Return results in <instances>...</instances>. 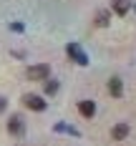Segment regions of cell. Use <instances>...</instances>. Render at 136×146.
Segmentation results:
<instances>
[{
    "instance_id": "6da1fadb",
    "label": "cell",
    "mask_w": 136,
    "mask_h": 146,
    "mask_svg": "<svg viewBox=\"0 0 136 146\" xmlns=\"http://www.w3.org/2000/svg\"><path fill=\"white\" fill-rule=\"evenodd\" d=\"M48 73H50V68H48L45 63H40V66L28 68V78L30 81H48Z\"/></svg>"
},
{
    "instance_id": "7a4b0ae2",
    "label": "cell",
    "mask_w": 136,
    "mask_h": 146,
    "mask_svg": "<svg viewBox=\"0 0 136 146\" xmlns=\"http://www.w3.org/2000/svg\"><path fill=\"white\" fill-rule=\"evenodd\" d=\"M23 103L28 106L30 111H45V101L40 98V96H33V93H28V96H23Z\"/></svg>"
},
{
    "instance_id": "3957f363",
    "label": "cell",
    "mask_w": 136,
    "mask_h": 146,
    "mask_svg": "<svg viewBox=\"0 0 136 146\" xmlns=\"http://www.w3.org/2000/svg\"><path fill=\"white\" fill-rule=\"evenodd\" d=\"M78 111H81V116H83V118H93V116H96V101L83 98V101L78 103Z\"/></svg>"
},
{
    "instance_id": "277c9868",
    "label": "cell",
    "mask_w": 136,
    "mask_h": 146,
    "mask_svg": "<svg viewBox=\"0 0 136 146\" xmlns=\"http://www.w3.org/2000/svg\"><path fill=\"white\" fill-rule=\"evenodd\" d=\"M8 131L15 133V136H20V133H23V118L20 116H10V121H8Z\"/></svg>"
},
{
    "instance_id": "5b68a950",
    "label": "cell",
    "mask_w": 136,
    "mask_h": 146,
    "mask_svg": "<svg viewBox=\"0 0 136 146\" xmlns=\"http://www.w3.org/2000/svg\"><path fill=\"white\" fill-rule=\"evenodd\" d=\"M126 133H129V126H126V123H119V126H113V129H111V136H113L116 141H123V139H126Z\"/></svg>"
},
{
    "instance_id": "8992f818",
    "label": "cell",
    "mask_w": 136,
    "mask_h": 146,
    "mask_svg": "<svg viewBox=\"0 0 136 146\" xmlns=\"http://www.w3.org/2000/svg\"><path fill=\"white\" fill-rule=\"evenodd\" d=\"M108 91H111V96H121V93H123V86H121L119 78H111V83H108Z\"/></svg>"
},
{
    "instance_id": "52a82bcc",
    "label": "cell",
    "mask_w": 136,
    "mask_h": 146,
    "mask_svg": "<svg viewBox=\"0 0 136 146\" xmlns=\"http://www.w3.org/2000/svg\"><path fill=\"white\" fill-rule=\"evenodd\" d=\"M58 91V81H50L48 78V83H45V93H56Z\"/></svg>"
},
{
    "instance_id": "ba28073f",
    "label": "cell",
    "mask_w": 136,
    "mask_h": 146,
    "mask_svg": "<svg viewBox=\"0 0 136 146\" xmlns=\"http://www.w3.org/2000/svg\"><path fill=\"white\" fill-rule=\"evenodd\" d=\"M113 10H119V13L123 15V13H126V3H121V0H119V3H113Z\"/></svg>"
},
{
    "instance_id": "9c48e42d",
    "label": "cell",
    "mask_w": 136,
    "mask_h": 146,
    "mask_svg": "<svg viewBox=\"0 0 136 146\" xmlns=\"http://www.w3.org/2000/svg\"><path fill=\"white\" fill-rule=\"evenodd\" d=\"M3 108H5V101H3V98H0V111H3Z\"/></svg>"
}]
</instances>
